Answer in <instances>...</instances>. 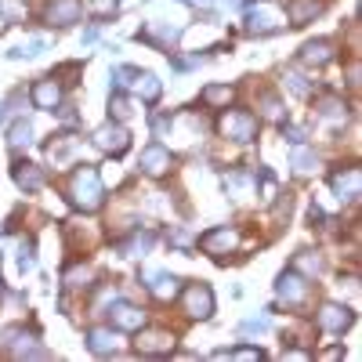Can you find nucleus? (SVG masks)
<instances>
[{
  "mask_svg": "<svg viewBox=\"0 0 362 362\" xmlns=\"http://www.w3.org/2000/svg\"><path fill=\"white\" fill-rule=\"evenodd\" d=\"M69 199L76 210L83 214H95V210L105 203V189H102V174L95 167H80L69 181Z\"/></svg>",
  "mask_w": 362,
  "mask_h": 362,
  "instance_id": "f257e3e1",
  "label": "nucleus"
},
{
  "mask_svg": "<svg viewBox=\"0 0 362 362\" xmlns=\"http://www.w3.org/2000/svg\"><path fill=\"white\" fill-rule=\"evenodd\" d=\"M276 293H279V300L286 308H305L308 305V297H312V283L300 276V272H283L279 276V283H276Z\"/></svg>",
  "mask_w": 362,
  "mask_h": 362,
  "instance_id": "f03ea898",
  "label": "nucleus"
},
{
  "mask_svg": "<svg viewBox=\"0 0 362 362\" xmlns=\"http://www.w3.org/2000/svg\"><path fill=\"white\" fill-rule=\"evenodd\" d=\"M218 131L232 141H254L257 134V116L247 112V109H228L221 119H218Z\"/></svg>",
  "mask_w": 362,
  "mask_h": 362,
  "instance_id": "7ed1b4c3",
  "label": "nucleus"
},
{
  "mask_svg": "<svg viewBox=\"0 0 362 362\" xmlns=\"http://www.w3.org/2000/svg\"><path fill=\"white\" fill-rule=\"evenodd\" d=\"M181 308H185L189 319H210L214 315V293H210L206 283H189L181 290Z\"/></svg>",
  "mask_w": 362,
  "mask_h": 362,
  "instance_id": "20e7f679",
  "label": "nucleus"
},
{
  "mask_svg": "<svg viewBox=\"0 0 362 362\" xmlns=\"http://www.w3.org/2000/svg\"><path fill=\"white\" fill-rule=\"evenodd\" d=\"M283 25H286V11L272 8V4H257V8H250V15H247V29H250L254 37L279 33Z\"/></svg>",
  "mask_w": 362,
  "mask_h": 362,
  "instance_id": "39448f33",
  "label": "nucleus"
},
{
  "mask_svg": "<svg viewBox=\"0 0 362 362\" xmlns=\"http://www.w3.org/2000/svg\"><path fill=\"white\" fill-rule=\"evenodd\" d=\"M239 239H243V232H239L235 225H218L199 239V250L203 254H232L239 247Z\"/></svg>",
  "mask_w": 362,
  "mask_h": 362,
  "instance_id": "423d86ee",
  "label": "nucleus"
},
{
  "mask_svg": "<svg viewBox=\"0 0 362 362\" xmlns=\"http://www.w3.org/2000/svg\"><path fill=\"white\" fill-rule=\"evenodd\" d=\"M134 351L138 355H170L174 351V334L170 329H141L138 341H134Z\"/></svg>",
  "mask_w": 362,
  "mask_h": 362,
  "instance_id": "0eeeda50",
  "label": "nucleus"
},
{
  "mask_svg": "<svg viewBox=\"0 0 362 362\" xmlns=\"http://www.w3.org/2000/svg\"><path fill=\"white\" fill-rule=\"evenodd\" d=\"M329 185H334L341 203H355L362 196V170L358 167H341L334 177H329Z\"/></svg>",
  "mask_w": 362,
  "mask_h": 362,
  "instance_id": "6e6552de",
  "label": "nucleus"
},
{
  "mask_svg": "<svg viewBox=\"0 0 362 362\" xmlns=\"http://www.w3.org/2000/svg\"><path fill=\"white\" fill-rule=\"evenodd\" d=\"M95 145L102 148V153H109V156H119V153H127V145H131V134L124 131L112 119V124H105V127H98L95 131Z\"/></svg>",
  "mask_w": 362,
  "mask_h": 362,
  "instance_id": "1a4fd4ad",
  "label": "nucleus"
},
{
  "mask_svg": "<svg viewBox=\"0 0 362 362\" xmlns=\"http://www.w3.org/2000/svg\"><path fill=\"white\" fill-rule=\"evenodd\" d=\"M80 15H83L80 0H51V4H47V11H44L47 25H58V29H66V25L80 22Z\"/></svg>",
  "mask_w": 362,
  "mask_h": 362,
  "instance_id": "9d476101",
  "label": "nucleus"
},
{
  "mask_svg": "<svg viewBox=\"0 0 362 362\" xmlns=\"http://www.w3.org/2000/svg\"><path fill=\"white\" fill-rule=\"evenodd\" d=\"M170 167H174V156L167 153V145H148L141 153V170L148 177H163V174H170Z\"/></svg>",
  "mask_w": 362,
  "mask_h": 362,
  "instance_id": "9b49d317",
  "label": "nucleus"
},
{
  "mask_svg": "<svg viewBox=\"0 0 362 362\" xmlns=\"http://www.w3.org/2000/svg\"><path fill=\"white\" fill-rule=\"evenodd\" d=\"M33 105L47 109V112L62 105V83H58V76H44L33 83Z\"/></svg>",
  "mask_w": 362,
  "mask_h": 362,
  "instance_id": "f8f14e48",
  "label": "nucleus"
},
{
  "mask_svg": "<svg viewBox=\"0 0 362 362\" xmlns=\"http://www.w3.org/2000/svg\"><path fill=\"white\" fill-rule=\"evenodd\" d=\"M351 312L344 305H322L319 308V326L326 329V334H344V329L351 326Z\"/></svg>",
  "mask_w": 362,
  "mask_h": 362,
  "instance_id": "ddd939ff",
  "label": "nucleus"
},
{
  "mask_svg": "<svg viewBox=\"0 0 362 362\" xmlns=\"http://www.w3.org/2000/svg\"><path fill=\"white\" fill-rule=\"evenodd\" d=\"M326 62H334V40H308L305 47H300V66L319 69Z\"/></svg>",
  "mask_w": 362,
  "mask_h": 362,
  "instance_id": "4468645a",
  "label": "nucleus"
},
{
  "mask_svg": "<svg viewBox=\"0 0 362 362\" xmlns=\"http://www.w3.org/2000/svg\"><path fill=\"white\" fill-rule=\"evenodd\" d=\"M87 348L95 351V355H116L119 351V334H116V329H109V326H95L87 334Z\"/></svg>",
  "mask_w": 362,
  "mask_h": 362,
  "instance_id": "2eb2a0df",
  "label": "nucleus"
},
{
  "mask_svg": "<svg viewBox=\"0 0 362 362\" xmlns=\"http://www.w3.org/2000/svg\"><path fill=\"white\" fill-rule=\"evenodd\" d=\"M44 181H47L44 167H33V163H15V185H18L22 192H40V189H44Z\"/></svg>",
  "mask_w": 362,
  "mask_h": 362,
  "instance_id": "dca6fc26",
  "label": "nucleus"
},
{
  "mask_svg": "<svg viewBox=\"0 0 362 362\" xmlns=\"http://www.w3.org/2000/svg\"><path fill=\"white\" fill-rule=\"evenodd\" d=\"M109 315H112V326H116V329H141V326H145V312L134 308V305H127V300L112 305Z\"/></svg>",
  "mask_w": 362,
  "mask_h": 362,
  "instance_id": "f3484780",
  "label": "nucleus"
},
{
  "mask_svg": "<svg viewBox=\"0 0 362 362\" xmlns=\"http://www.w3.org/2000/svg\"><path fill=\"white\" fill-rule=\"evenodd\" d=\"M145 279H148V286H153V293L160 300H174L177 297V279L170 276V272H153V268H148Z\"/></svg>",
  "mask_w": 362,
  "mask_h": 362,
  "instance_id": "a211bd4d",
  "label": "nucleus"
},
{
  "mask_svg": "<svg viewBox=\"0 0 362 362\" xmlns=\"http://www.w3.org/2000/svg\"><path fill=\"white\" fill-rule=\"evenodd\" d=\"M319 11H322V0H290L286 22H290V25H305V22L315 18Z\"/></svg>",
  "mask_w": 362,
  "mask_h": 362,
  "instance_id": "6ab92c4d",
  "label": "nucleus"
},
{
  "mask_svg": "<svg viewBox=\"0 0 362 362\" xmlns=\"http://www.w3.org/2000/svg\"><path fill=\"white\" fill-rule=\"evenodd\" d=\"M131 90H134L138 98H145V102H156V98H160V90H163V83H160L153 73H138L134 83H131Z\"/></svg>",
  "mask_w": 362,
  "mask_h": 362,
  "instance_id": "aec40b11",
  "label": "nucleus"
},
{
  "mask_svg": "<svg viewBox=\"0 0 362 362\" xmlns=\"http://www.w3.org/2000/svg\"><path fill=\"white\" fill-rule=\"evenodd\" d=\"M76 153V138H69V134H58L51 145H47V156H51V163H69V156Z\"/></svg>",
  "mask_w": 362,
  "mask_h": 362,
  "instance_id": "412c9836",
  "label": "nucleus"
},
{
  "mask_svg": "<svg viewBox=\"0 0 362 362\" xmlns=\"http://www.w3.org/2000/svg\"><path fill=\"white\" fill-rule=\"evenodd\" d=\"M232 98H235V87H228V83H210L203 90V105H214V109H225Z\"/></svg>",
  "mask_w": 362,
  "mask_h": 362,
  "instance_id": "4be33fe9",
  "label": "nucleus"
},
{
  "mask_svg": "<svg viewBox=\"0 0 362 362\" xmlns=\"http://www.w3.org/2000/svg\"><path fill=\"white\" fill-rule=\"evenodd\" d=\"M290 163H293V170H297V174H315V170H319V156H315V153H308V148H293Z\"/></svg>",
  "mask_w": 362,
  "mask_h": 362,
  "instance_id": "5701e85b",
  "label": "nucleus"
},
{
  "mask_svg": "<svg viewBox=\"0 0 362 362\" xmlns=\"http://www.w3.org/2000/svg\"><path fill=\"white\" fill-rule=\"evenodd\" d=\"M131 112H134V102H131L127 95H119V90H116V95L109 98V116L116 119V124H124Z\"/></svg>",
  "mask_w": 362,
  "mask_h": 362,
  "instance_id": "b1692460",
  "label": "nucleus"
},
{
  "mask_svg": "<svg viewBox=\"0 0 362 362\" xmlns=\"http://www.w3.org/2000/svg\"><path fill=\"white\" fill-rule=\"evenodd\" d=\"M293 272H305V276H322V257L319 254H297L293 257Z\"/></svg>",
  "mask_w": 362,
  "mask_h": 362,
  "instance_id": "393cba45",
  "label": "nucleus"
},
{
  "mask_svg": "<svg viewBox=\"0 0 362 362\" xmlns=\"http://www.w3.org/2000/svg\"><path fill=\"white\" fill-rule=\"evenodd\" d=\"M90 279H95L90 264H80V268H69V272H66V286H69V290H83V286H90Z\"/></svg>",
  "mask_w": 362,
  "mask_h": 362,
  "instance_id": "a878e982",
  "label": "nucleus"
},
{
  "mask_svg": "<svg viewBox=\"0 0 362 362\" xmlns=\"http://www.w3.org/2000/svg\"><path fill=\"white\" fill-rule=\"evenodd\" d=\"M261 112L272 119V124H283V119H286V112H283V102H279L276 95H264V98H261Z\"/></svg>",
  "mask_w": 362,
  "mask_h": 362,
  "instance_id": "bb28decb",
  "label": "nucleus"
},
{
  "mask_svg": "<svg viewBox=\"0 0 362 362\" xmlns=\"http://www.w3.org/2000/svg\"><path fill=\"white\" fill-rule=\"evenodd\" d=\"M8 141H11V148H25L29 141H33V127H29L25 119H22V124H15V127H11Z\"/></svg>",
  "mask_w": 362,
  "mask_h": 362,
  "instance_id": "cd10ccee",
  "label": "nucleus"
},
{
  "mask_svg": "<svg viewBox=\"0 0 362 362\" xmlns=\"http://www.w3.org/2000/svg\"><path fill=\"white\" fill-rule=\"evenodd\" d=\"M283 80H286V87L293 90V95H300V98H305L308 90H312V83H308L305 76H300L297 69H286V73H283Z\"/></svg>",
  "mask_w": 362,
  "mask_h": 362,
  "instance_id": "c85d7f7f",
  "label": "nucleus"
},
{
  "mask_svg": "<svg viewBox=\"0 0 362 362\" xmlns=\"http://www.w3.org/2000/svg\"><path fill=\"white\" fill-rule=\"evenodd\" d=\"M218 358H261V348H232V351H218Z\"/></svg>",
  "mask_w": 362,
  "mask_h": 362,
  "instance_id": "c756f323",
  "label": "nucleus"
},
{
  "mask_svg": "<svg viewBox=\"0 0 362 362\" xmlns=\"http://www.w3.org/2000/svg\"><path fill=\"white\" fill-rule=\"evenodd\" d=\"M261 199H264V203H272V199H276V177H272L268 170L261 174Z\"/></svg>",
  "mask_w": 362,
  "mask_h": 362,
  "instance_id": "7c9ffc66",
  "label": "nucleus"
},
{
  "mask_svg": "<svg viewBox=\"0 0 362 362\" xmlns=\"http://www.w3.org/2000/svg\"><path fill=\"white\" fill-rule=\"evenodd\" d=\"M18 268H22V272L33 268V254H29V243H22V250H18Z\"/></svg>",
  "mask_w": 362,
  "mask_h": 362,
  "instance_id": "2f4dec72",
  "label": "nucleus"
},
{
  "mask_svg": "<svg viewBox=\"0 0 362 362\" xmlns=\"http://www.w3.org/2000/svg\"><path fill=\"white\" fill-rule=\"evenodd\" d=\"M264 326H268L264 319H247V322H243V329H247V334H261Z\"/></svg>",
  "mask_w": 362,
  "mask_h": 362,
  "instance_id": "473e14b6",
  "label": "nucleus"
},
{
  "mask_svg": "<svg viewBox=\"0 0 362 362\" xmlns=\"http://www.w3.org/2000/svg\"><path fill=\"white\" fill-rule=\"evenodd\" d=\"M286 134H290V141H293V145H300V141H305V134H300V131H297V127H290V131H286Z\"/></svg>",
  "mask_w": 362,
  "mask_h": 362,
  "instance_id": "72a5a7b5",
  "label": "nucleus"
}]
</instances>
